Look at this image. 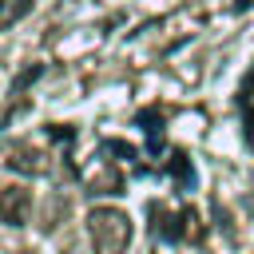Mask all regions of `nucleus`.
Here are the masks:
<instances>
[{
	"instance_id": "f257e3e1",
	"label": "nucleus",
	"mask_w": 254,
	"mask_h": 254,
	"mask_svg": "<svg viewBox=\"0 0 254 254\" xmlns=\"http://www.w3.org/2000/svg\"><path fill=\"white\" fill-rule=\"evenodd\" d=\"M87 230H91V238L103 254H123L127 242H131V218L115 206H95L87 214Z\"/></svg>"
},
{
	"instance_id": "f03ea898",
	"label": "nucleus",
	"mask_w": 254,
	"mask_h": 254,
	"mask_svg": "<svg viewBox=\"0 0 254 254\" xmlns=\"http://www.w3.org/2000/svg\"><path fill=\"white\" fill-rule=\"evenodd\" d=\"M32 210V190L28 187H0V222L4 226H24Z\"/></svg>"
},
{
	"instance_id": "7ed1b4c3",
	"label": "nucleus",
	"mask_w": 254,
	"mask_h": 254,
	"mask_svg": "<svg viewBox=\"0 0 254 254\" xmlns=\"http://www.w3.org/2000/svg\"><path fill=\"white\" fill-rule=\"evenodd\" d=\"M8 167L12 171H20V175H48V155L44 151H36V147H12V155H8Z\"/></svg>"
},
{
	"instance_id": "20e7f679",
	"label": "nucleus",
	"mask_w": 254,
	"mask_h": 254,
	"mask_svg": "<svg viewBox=\"0 0 254 254\" xmlns=\"http://www.w3.org/2000/svg\"><path fill=\"white\" fill-rule=\"evenodd\" d=\"M151 226H155V234L159 238H167V242H183V214H171L163 202H151Z\"/></svg>"
},
{
	"instance_id": "39448f33",
	"label": "nucleus",
	"mask_w": 254,
	"mask_h": 254,
	"mask_svg": "<svg viewBox=\"0 0 254 254\" xmlns=\"http://www.w3.org/2000/svg\"><path fill=\"white\" fill-rule=\"evenodd\" d=\"M87 190L91 194H123V175L103 163L95 175H87Z\"/></svg>"
},
{
	"instance_id": "423d86ee",
	"label": "nucleus",
	"mask_w": 254,
	"mask_h": 254,
	"mask_svg": "<svg viewBox=\"0 0 254 254\" xmlns=\"http://www.w3.org/2000/svg\"><path fill=\"white\" fill-rule=\"evenodd\" d=\"M32 12V0H0V32L12 28L16 20H24Z\"/></svg>"
},
{
	"instance_id": "0eeeda50",
	"label": "nucleus",
	"mask_w": 254,
	"mask_h": 254,
	"mask_svg": "<svg viewBox=\"0 0 254 254\" xmlns=\"http://www.w3.org/2000/svg\"><path fill=\"white\" fill-rule=\"evenodd\" d=\"M202 234H206V226H202L198 210L187 206V210H183V238H187V242H202Z\"/></svg>"
},
{
	"instance_id": "6e6552de",
	"label": "nucleus",
	"mask_w": 254,
	"mask_h": 254,
	"mask_svg": "<svg viewBox=\"0 0 254 254\" xmlns=\"http://www.w3.org/2000/svg\"><path fill=\"white\" fill-rule=\"evenodd\" d=\"M171 175L179 179V187H190V163H187V155H183V151H175V155H171Z\"/></svg>"
},
{
	"instance_id": "1a4fd4ad",
	"label": "nucleus",
	"mask_w": 254,
	"mask_h": 254,
	"mask_svg": "<svg viewBox=\"0 0 254 254\" xmlns=\"http://www.w3.org/2000/svg\"><path fill=\"white\" fill-rule=\"evenodd\" d=\"M139 127H143V131H151V135H159V131H163V111H159V107L139 111Z\"/></svg>"
},
{
	"instance_id": "9d476101",
	"label": "nucleus",
	"mask_w": 254,
	"mask_h": 254,
	"mask_svg": "<svg viewBox=\"0 0 254 254\" xmlns=\"http://www.w3.org/2000/svg\"><path fill=\"white\" fill-rule=\"evenodd\" d=\"M107 151H111V155H123V159H135V147H131V143H119V139H111Z\"/></svg>"
},
{
	"instance_id": "9b49d317",
	"label": "nucleus",
	"mask_w": 254,
	"mask_h": 254,
	"mask_svg": "<svg viewBox=\"0 0 254 254\" xmlns=\"http://www.w3.org/2000/svg\"><path fill=\"white\" fill-rule=\"evenodd\" d=\"M36 75H40V67H28V71H24V75H20V79H16V91H20V87H24V83H32V79H36Z\"/></svg>"
},
{
	"instance_id": "f8f14e48",
	"label": "nucleus",
	"mask_w": 254,
	"mask_h": 254,
	"mask_svg": "<svg viewBox=\"0 0 254 254\" xmlns=\"http://www.w3.org/2000/svg\"><path fill=\"white\" fill-rule=\"evenodd\" d=\"M64 254H91V250H87V246H83V242H71V246H67V250H64Z\"/></svg>"
},
{
	"instance_id": "ddd939ff",
	"label": "nucleus",
	"mask_w": 254,
	"mask_h": 254,
	"mask_svg": "<svg viewBox=\"0 0 254 254\" xmlns=\"http://www.w3.org/2000/svg\"><path fill=\"white\" fill-rule=\"evenodd\" d=\"M250 4H254V0H234V12H246Z\"/></svg>"
}]
</instances>
